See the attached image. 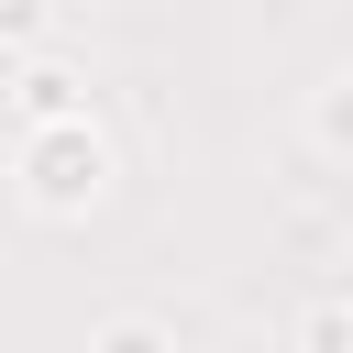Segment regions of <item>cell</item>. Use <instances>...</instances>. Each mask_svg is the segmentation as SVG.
<instances>
[{"instance_id":"6da1fadb","label":"cell","mask_w":353,"mask_h":353,"mask_svg":"<svg viewBox=\"0 0 353 353\" xmlns=\"http://www.w3.org/2000/svg\"><path fill=\"white\" fill-rule=\"evenodd\" d=\"M110 353H154V342H143V331H121V342H110Z\"/></svg>"}]
</instances>
